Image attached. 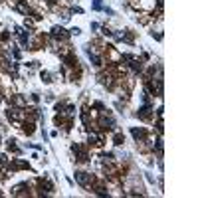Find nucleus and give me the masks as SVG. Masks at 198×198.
I'll use <instances>...</instances> for the list:
<instances>
[{
	"instance_id": "1",
	"label": "nucleus",
	"mask_w": 198,
	"mask_h": 198,
	"mask_svg": "<svg viewBox=\"0 0 198 198\" xmlns=\"http://www.w3.org/2000/svg\"><path fill=\"white\" fill-rule=\"evenodd\" d=\"M75 178H77L79 184H83V186H87L91 180V174H87V172H75Z\"/></svg>"
}]
</instances>
